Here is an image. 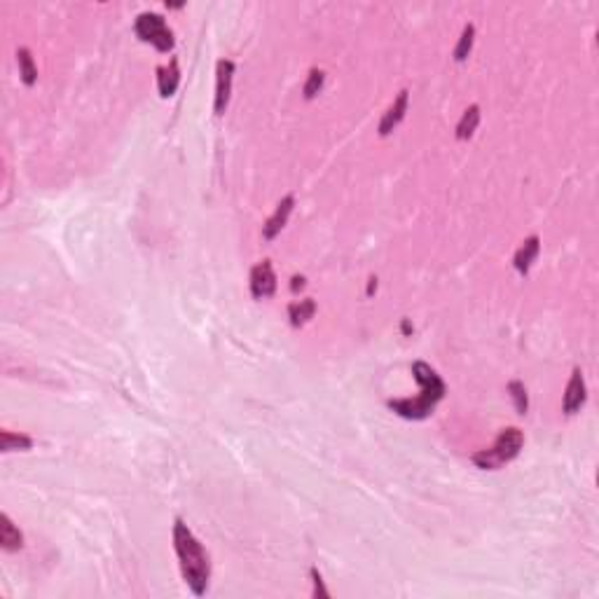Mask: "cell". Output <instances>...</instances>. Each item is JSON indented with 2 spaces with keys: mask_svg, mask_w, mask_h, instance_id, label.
<instances>
[{
  "mask_svg": "<svg viewBox=\"0 0 599 599\" xmlns=\"http://www.w3.org/2000/svg\"><path fill=\"white\" fill-rule=\"evenodd\" d=\"M291 288L295 293L298 291H302V288H305V276H293V283H291Z\"/></svg>",
  "mask_w": 599,
  "mask_h": 599,
  "instance_id": "44dd1931",
  "label": "cell"
},
{
  "mask_svg": "<svg viewBox=\"0 0 599 599\" xmlns=\"http://www.w3.org/2000/svg\"><path fill=\"white\" fill-rule=\"evenodd\" d=\"M17 61H19V73H22V80L26 85H33L35 77H38V70L33 66V56H31L29 49H19L17 51Z\"/></svg>",
  "mask_w": 599,
  "mask_h": 599,
  "instance_id": "2e32d148",
  "label": "cell"
},
{
  "mask_svg": "<svg viewBox=\"0 0 599 599\" xmlns=\"http://www.w3.org/2000/svg\"><path fill=\"white\" fill-rule=\"evenodd\" d=\"M293 206H295V197L293 195H288V197L281 199L279 206H276V211H274V216L269 218V221L265 223V227H262V239L272 241L274 237L279 234V232L283 230V225L288 223V216H291Z\"/></svg>",
  "mask_w": 599,
  "mask_h": 599,
  "instance_id": "52a82bcc",
  "label": "cell"
},
{
  "mask_svg": "<svg viewBox=\"0 0 599 599\" xmlns=\"http://www.w3.org/2000/svg\"><path fill=\"white\" fill-rule=\"evenodd\" d=\"M232 75H234V63L223 59L218 63V77H216V115H223L230 103Z\"/></svg>",
  "mask_w": 599,
  "mask_h": 599,
  "instance_id": "8992f818",
  "label": "cell"
},
{
  "mask_svg": "<svg viewBox=\"0 0 599 599\" xmlns=\"http://www.w3.org/2000/svg\"><path fill=\"white\" fill-rule=\"evenodd\" d=\"M478 122H480V108L478 106H471L466 113H463L461 122L456 125V138H471L473 131L478 129Z\"/></svg>",
  "mask_w": 599,
  "mask_h": 599,
  "instance_id": "5bb4252c",
  "label": "cell"
},
{
  "mask_svg": "<svg viewBox=\"0 0 599 599\" xmlns=\"http://www.w3.org/2000/svg\"><path fill=\"white\" fill-rule=\"evenodd\" d=\"M538 250H541L538 237H529V239H527L522 246H520L518 253H515V269H518L520 274L529 272V267H532V262L536 260Z\"/></svg>",
  "mask_w": 599,
  "mask_h": 599,
  "instance_id": "30bf717a",
  "label": "cell"
},
{
  "mask_svg": "<svg viewBox=\"0 0 599 599\" xmlns=\"http://www.w3.org/2000/svg\"><path fill=\"white\" fill-rule=\"evenodd\" d=\"M33 440L29 436H22V433H12V431H3L0 433V447L3 452H12V449H31Z\"/></svg>",
  "mask_w": 599,
  "mask_h": 599,
  "instance_id": "9a60e30c",
  "label": "cell"
},
{
  "mask_svg": "<svg viewBox=\"0 0 599 599\" xmlns=\"http://www.w3.org/2000/svg\"><path fill=\"white\" fill-rule=\"evenodd\" d=\"M412 375L422 384V396L415 398V401H391L389 408L398 412L401 417H405V420H424V417H429L436 410L440 398L445 396V384H442L440 375L431 365L422 363V360H417L412 365Z\"/></svg>",
  "mask_w": 599,
  "mask_h": 599,
  "instance_id": "7a4b0ae2",
  "label": "cell"
},
{
  "mask_svg": "<svg viewBox=\"0 0 599 599\" xmlns=\"http://www.w3.org/2000/svg\"><path fill=\"white\" fill-rule=\"evenodd\" d=\"M408 94L410 92H405L403 89V92L398 94V99L394 101V106L384 113L382 122H379V134H382V136L391 134L398 125H401V120L405 118V111H408Z\"/></svg>",
  "mask_w": 599,
  "mask_h": 599,
  "instance_id": "9c48e42d",
  "label": "cell"
},
{
  "mask_svg": "<svg viewBox=\"0 0 599 599\" xmlns=\"http://www.w3.org/2000/svg\"><path fill=\"white\" fill-rule=\"evenodd\" d=\"M173 545H176V555L180 562V571H183L185 583L197 597H202L209 590V578H211V562L202 543L195 538V534L188 529L183 520H176L173 525Z\"/></svg>",
  "mask_w": 599,
  "mask_h": 599,
  "instance_id": "6da1fadb",
  "label": "cell"
},
{
  "mask_svg": "<svg viewBox=\"0 0 599 599\" xmlns=\"http://www.w3.org/2000/svg\"><path fill=\"white\" fill-rule=\"evenodd\" d=\"M583 403H585V379L581 370H574V375L569 379V386H566L562 408L566 415H576V412L583 408Z\"/></svg>",
  "mask_w": 599,
  "mask_h": 599,
  "instance_id": "ba28073f",
  "label": "cell"
},
{
  "mask_svg": "<svg viewBox=\"0 0 599 599\" xmlns=\"http://www.w3.org/2000/svg\"><path fill=\"white\" fill-rule=\"evenodd\" d=\"M274 291H276V274L272 269V262L262 260L250 272V293H253L255 300H265L272 298Z\"/></svg>",
  "mask_w": 599,
  "mask_h": 599,
  "instance_id": "5b68a950",
  "label": "cell"
},
{
  "mask_svg": "<svg viewBox=\"0 0 599 599\" xmlns=\"http://www.w3.org/2000/svg\"><path fill=\"white\" fill-rule=\"evenodd\" d=\"M321 87H324V73L314 68L312 73H309V80L305 85V96H307V99H314V96L321 92Z\"/></svg>",
  "mask_w": 599,
  "mask_h": 599,
  "instance_id": "d6986e66",
  "label": "cell"
},
{
  "mask_svg": "<svg viewBox=\"0 0 599 599\" xmlns=\"http://www.w3.org/2000/svg\"><path fill=\"white\" fill-rule=\"evenodd\" d=\"M522 442H525L522 431L506 429V431H501V436L497 438L492 449H482V452L473 454V463L478 468H482V471H497L499 466H504V463H508L520 454Z\"/></svg>",
  "mask_w": 599,
  "mask_h": 599,
  "instance_id": "3957f363",
  "label": "cell"
},
{
  "mask_svg": "<svg viewBox=\"0 0 599 599\" xmlns=\"http://www.w3.org/2000/svg\"><path fill=\"white\" fill-rule=\"evenodd\" d=\"M134 29H136V35L141 40L150 42L154 49H159V51L173 49V33L159 15L145 12V15H141L136 19V26H134Z\"/></svg>",
  "mask_w": 599,
  "mask_h": 599,
  "instance_id": "277c9868",
  "label": "cell"
},
{
  "mask_svg": "<svg viewBox=\"0 0 599 599\" xmlns=\"http://www.w3.org/2000/svg\"><path fill=\"white\" fill-rule=\"evenodd\" d=\"M473 38H475L473 24H466V26H463V33L459 38V45L454 47V59L456 61H466L468 59V54H471V49H473Z\"/></svg>",
  "mask_w": 599,
  "mask_h": 599,
  "instance_id": "e0dca14e",
  "label": "cell"
},
{
  "mask_svg": "<svg viewBox=\"0 0 599 599\" xmlns=\"http://www.w3.org/2000/svg\"><path fill=\"white\" fill-rule=\"evenodd\" d=\"M312 578H314V595H321V597H328V590L324 588V581H321V576H319V571L317 569H312Z\"/></svg>",
  "mask_w": 599,
  "mask_h": 599,
  "instance_id": "ffe728a7",
  "label": "cell"
},
{
  "mask_svg": "<svg viewBox=\"0 0 599 599\" xmlns=\"http://www.w3.org/2000/svg\"><path fill=\"white\" fill-rule=\"evenodd\" d=\"M22 543H24L22 532L12 525V520L8 515H0V545H3V550H8V552L19 550Z\"/></svg>",
  "mask_w": 599,
  "mask_h": 599,
  "instance_id": "8fae6325",
  "label": "cell"
},
{
  "mask_svg": "<svg viewBox=\"0 0 599 599\" xmlns=\"http://www.w3.org/2000/svg\"><path fill=\"white\" fill-rule=\"evenodd\" d=\"M314 312H317V302L314 300H300V302H295V305L288 307V317H291L293 326L307 324V321L314 317Z\"/></svg>",
  "mask_w": 599,
  "mask_h": 599,
  "instance_id": "4fadbf2b",
  "label": "cell"
},
{
  "mask_svg": "<svg viewBox=\"0 0 599 599\" xmlns=\"http://www.w3.org/2000/svg\"><path fill=\"white\" fill-rule=\"evenodd\" d=\"M508 391H511L513 403H515V408H518V412H520V415H525V412L529 410V398H527V389H525V384L515 379V382L508 384Z\"/></svg>",
  "mask_w": 599,
  "mask_h": 599,
  "instance_id": "ac0fdd59",
  "label": "cell"
},
{
  "mask_svg": "<svg viewBox=\"0 0 599 599\" xmlns=\"http://www.w3.org/2000/svg\"><path fill=\"white\" fill-rule=\"evenodd\" d=\"M178 63L176 59H173L169 63V68H157V85H159V94L162 96H173V92H176L178 87Z\"/></svg>",
  "mask_w": 599,
  "mask_h": 599,
  "instance_id": "7c38bea8",
  "label": "cell"
}]
</instances>
